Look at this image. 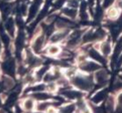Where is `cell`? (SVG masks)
<instances>
[{"label": "cell", "mask_w": 122, "mask_h": 113, "mask_svg": "<svg viewBox=\"0 0 122 113\" xmlns=\"http://www.w3.org/2000/svg\"><path fill=\"white\" fill-rule=\"evenodd\" d=\"M70 84L75 88L83 92H88L93 88L94 79L93 76L89 74H77L69 80Z\"/></svg>", "instance_id": "6da1fadb"}, {"label": "cell", "mask_w": 122, "mask_h": 113, "mask_svg": "<svg viewBox=\"0 0 122 113\" xmlns=\"http://www.w3.org/2000/svg\"><path fill=\"white\" fill-rule=\"evenodd\" d=\"M47 37L45 36L43 32L33 35V39H31L30 49L35 54L40 55L42 52H44L45 47L47 46Z\"/></svg>", "instance_id": "7a4b0ae2"}, {"label": "cell", "mask_w": 122, "mask_h": 113, "mask_svg": "<svg viewBox=\"0 0 122 113\" xmlns=\"http://www.w3.org/2000/svg\"><path fill=\"white\" fill-rule=\"evenodd\" d=\"M17 62L16 60L12 57H8L0 62V69L3 74L10 75V76H16L17 72Z\"/></svg>", "instance_id": "3957f363"}, {"label": "cell", "mask_w": 122, "mask_h": 113, "mask_svg": "<svg viewBox=\"0 0 122 113\" xmlns=\"http://www.w3.org/2000/svg\"><path fill=\"white\" fill-rule=\"evenodd\" d=\"M19 104H20L23 113H31L33 112V110H35L36 101L33 99L30 95H26L25 97L19 100Z\"/></svg>", "instance_id": "277c9868"}, {"label": "cell", "mask_w": 122, "mask_h": 113, "mask_svg": "<svg viewBox=\"0 0 122 113\" xmlns=\"http://www.w3.org/2000/svg\"><path fill=\"white\" fill-rule=\"evenodd\" d=\"M101 68H102L101 64H99L97 61H93V60H85V61H83L79 63V69H80V70L83 73H85V74L94 73V72L100 69Z\"/></svg>", "instance_id": "5b68a950"}, {"label": "cell", "mask_w": 122, "mask_h": 113, "mask_svg": "<svg viewBox=\"0 0 122 113\" xmlns=\"http://www.w3.org/2000/svg\"><path fill=\"white\" fill-rule=\"evenodd\" d=\"M94 82L97 83L99 87H105V86L108 83L109 79H110V74H109L108 71L105 69H101L94 72Z\"/></svg>", "instance_id": "8992f818"}, {"label": "cell", "mask_w": 122, "mask_h": 113, "mask_svg": "<svg viewBox=\"0 0 122 113\" xmlns=\"http://www.w3.org/2000/svg\"><path fill=\"white\" fill-rule=\"evenodd\" d=\"M60 94L64 99L68 100H78L83 98V91L78 90L76 88H71L69 87L66 88H61Z\"/></svg>", "instance_id": "52a82bcc"}, {"label": "cell", "mask_w": 122, "mask_h": 113, "mask_svg": "<svg viewBox=\"0 0 122 113\" xmlns=\"http://www.w3.org/2000/svg\"><path fill=\"white\" fill-rule=\"evenodd\" d=\"M70 33V29H63V30H56L54 33L48 38L49 43H56L59 44L61 42H63L67 39Z\"/></svg>", "instance_id": "ba28073f"}, {"label": "cell", "mask_w": 122, "mask_h": 113, "mask_svg": "<svg viewBox=\"0 0 122 113\" xmlns=\"http://www.w3.org/2000/svg\"><path fill=\"white\" fill-rule=\"evenodd\" d=\"M4 30L11 39H13L17 33V24L12 17H9L4 25Z\"/></svg>", "instance_id": "9c48e42d"}, {"label": "cell", "mask_w": 122, "mask_h": 113, "mask_svg": "<svg viewBox=\"0 0 122 113\" xmlns=\"http://www.w3.org/2000/svg\"><path fill=\"white\" fill-rule=\"evenodd\" d=\"M61 50H62V48L59 44L50 43L48 46H46L44 52L47 56L54 58V57H58V55L60 54Z\"/></svg>", "instance_id": "30bf717a"}, {"label": "cell", "mask_w": 122, "mask_h": 113, "mask_svg": "<svg viewBox=\"0 0 122 113\" xmlns=\"http://www.w3.org/2000/svg\"><path fill=\"white\" fill-rule=\"evenodd\" d=\"M98 51L100 54L104 56V57H108L109 55L112 54V43L109 39H104L103 41L99 44V47H98Z\"/></svg>", "instance_id": "8fae6325"}, {"label": "cell", "mask_w": 122, "mask_h": 113, "mask_svg": "<svg viewBox=\"0 0 122 113\" xmlns=\"http://www.w3.org/2000/svg\"><path fill=\"white\" fill-rule=\"evenodd\" d=\"M87 53H88V56H89L92 60L97 61V62H98L99 64H106V57H104L97 48L91 47V48L88 50Z\"/></svg>", "instance_id": "7c38bea8"}, {"label": "cell", "mask_w": 122, "mask_h": 113, "mask_svg": "<svg viewBox=\"0 0 122 113\" xmlns=\"http://www.w3.org/2000/svg\"><path fill=\"white\" fill-rule=\"evenodd\" d=\"M119 15H120V10L115 5L106 8V11L105 12V16H106V20H110V21L116 20L119 17Z\"/></svg>", "instance_id": "4fadbf2b"}, {"label": "cell", "mask_w": 122, "mask_h": 113, "mask_svg": "<svg viewBox=\"0 0 122 113\" xmlns=\"http://www.w3.org/2000/svg\"><path fill=\"white\" fill-rule=\"evenodd\" d=\"M31 97L36 102H41V101H48V100H53L54 96L52 94L48 93L46 90L44 91H38V92H33L29 94Z\"/></svg>", "instance_id": "5bb4252c"}, {"label": "cell", "mask_w": 122, "mask_h": 113, "mask_svg": "<svg viewBox=\"0 0 122 113\" xmlns=\"http://www.w3.org/2000/svg\"><path fill=\"white\" fill-rule=\"evenodd\" d=\"M108 96V91H107V88H102L100 90H98L97 92L93 95L92 97V102L94 103V104H99L102 102H104L106 98Z\"/></svg>", "instance_id": "9a60e30c"}, {"label": "cell", "mask_w": 122, "mask_h": 113, "mask_svg": "<svg viewBox=\"0 0 122 113\" xmlns=\"http://www.w3.org/2000/svg\"><path fill=\"white\" fill-rule=\"evenodd\" d=\"M61 14H62L63 17L74 21V20H76L78 18L79 12H78V9L70 8V7L65 6V7L61 8Z\"/></svg>", "instance_id": "2e32d148"}, {"label": "cell", "mask_w": 122, "mask_h": 113, "mask_svg": "<svg viewBox=\"0 0 122 113\" xmlns=\"http://www.w3.org/2000/svg\"><path fill=\"white\" fill-rule=\"evenodd\" d=\"M121 54H122V34H120V36L117 39L116 45H115V47H114L113 49V53H112V61H114V63L116 62V60Z\"/></svg>", "instance_id": "e0dca14e"}, {"label": "cell", "mask_w": 122, "mask_h": 113, "mask_svg": "<svg viewBox=\"0 0 122 113\" xmlns=\"http://www.w3.org/2000/svg\"><path fill=\"white\" fill-rule=\"evenodd\" d=\"M75 104L76 107L77 108L80 113H92L91 109H90L88 104L86 103V102L83 98L76 100V103H75Z\"/></svg>", "instance_id": "ac0fdd59"}, {"label": "cell", "mask_w": 122, "mask_h": 113, "mask_svg": "<svg viewBox=\"0 0 122 113\" xmlns=\"http://www.w3.org/2000/svg\"><path fill=\"white\" fill-rule=\"evenodd\" d=\"M114 107H115V100L112 96H107L106 98V103H105V108H106V112L112 113L114 111Z\"/></svg>", "instance_id": "d6986e66"}, {"label": "cell", "mask_w": 122, "mask_h": 113, "mask_svg": "<svg viewBox=\"0 0 122 113\" xmlns=\"http://www.w3.org/2000/svg\"><path fill=\"white\" fill-rule=\"evenodd\" d=\"M76 107L75 103H68L61 105L58 109V113H75Z\"/></svg>", "instance_id": "ffe728a7"}, {"label": "cell", "mask_w": 122, "mask_h": 113, "mask_svg": "<svg viewBox=\"0 0 122 113\" xmlns=\"http://www.w3.org/2000/svg\"><path fill=\"white\" fill-rule=\"evenodd\" d=\"M45 84H46V91L48 92V93L53 95L54 93L58 91L59 87L56 82H49V83H47Z\"/></svg>", "instance_id": "44dd1931"}, {"label": "cell", "mask_w": 122, "mask_h": 113, "mask_svg": "<svg viewBox=\"0 0 122 113\" xmlns=\"http://www.w3.org/2000/svg\"><path fill=\"white\" fill-rule=\"evenodd\" d=\"M116 0H102V7L103 9H106L110 6L113 5Z\"/></svg>", "instance_id": "7402d4cb"}, {"label": "cell", "mask_w": 122, "mask_h": 113, "mask_svg": "<svg viewBox=\"0 0 122 113\" xmlns=\"http://www.w3.org/2000/svg\"><path fill=\"white\" fill-rule=\"evenodd\" d=\"M65 3H66V0H55L54 1V6L56 9H61L63 7Z\"/></svg>", "instance_id": "603a6c76"}, {"label": "cell", "mask_w": 122, "mask_h": 113, "mask_svg": "<svg viewBox=\"0 0 122 113\" xmlns=\"http://www.w3.org/2000/svg\"><path fill=\"white\" fill-rule=\"evenodd\" d=\"M117 107L122 109V91H120L117 96Z\"/></svg>", "instance_id": "cb8c5ba5"}, {"label": "cell", "mask_w": 122, "mask_h": 113, "mask_svg": "<svg viewBox=\"0 0 122 113\" xmlns=\"http://www.w3.org/2000/svg\"><path fill=\"white\" fill-rule=\"evenodd\" d=\"M5 51V47H4L3 43L0 39V61H1V59H2V55H3V53Z\"/></svg>", "instance_id": "d4e9b609"}, {"label": "cell", "mask_w": 122, "mask_h": 113, "mask_svg": "<svg viewBox=\"0 0 122 113\" xmlns=\"http://www.w3.org/2000/svg\"><path fill=\"white\" fill-rule=\"evenodd\" d=\"M31 113H45V112H41V111H38V110H33V112Z\"/></svg>", "instance_id": "484cf974"}, {"label": "cell", "mask_w": 122, "mask_h": 113, "mask_svg": "<svg viewBox=\"0 0 122 113\" xmlns=\"http://www.w3.org/2000/svg\"><path fill=\"white\" fill-rule=\"evenodd\" d=\"M4 102H3V100H2V98H1V97H0V107H1V105L3 104Z\"/></svg>", "instance_id": "4316f807"}, {"label": "cell", "mask_w": 122, "mask_h": 113, "mask_svg": "<svg viewBox=\"0 0 122 113\" xmlns=\"http://www.w3.org/2000/svg\"><path fill=\"white\" fill-rule=\"evenodd\" d=\"M1 75H2V72H1V69H0V77H1Z\"/></svg>", "instance_id": "83f0119b"}, {"label": "cell", "mask_w": 122, "mask_h": 113, "mask_svg": "<svg viewBox=\"0 0 122 113\" xmlns=\"http://www.w3.org/2000/svg\"><path fill=\"white\" fill-rule=\"evenodd\" d=\"M121 72H122V66H121Z\"/></svg>", "instance_id": "f1b7e54d"}]
</instances>
